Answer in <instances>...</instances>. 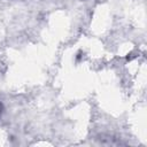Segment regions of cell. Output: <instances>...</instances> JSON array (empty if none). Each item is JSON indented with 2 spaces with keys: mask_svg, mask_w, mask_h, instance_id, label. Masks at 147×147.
Returning <instances> with one entry per match:
<instances>
[{
  "mask_svg": "<svg viewBox=\"0 0 147 147\" xmlns=\"http://www.w3.org/2000/svg\"><path fill=\"white\" fill-rule=\"evenodd\" d=\"M1 113H2V105H1V102H0V115H1Z\"/></svg>",
  "mask_w": 147,
  "mask_h": 147,
  "instance_id": "cell-1",
  "label": "cell"
}]
</instances>
